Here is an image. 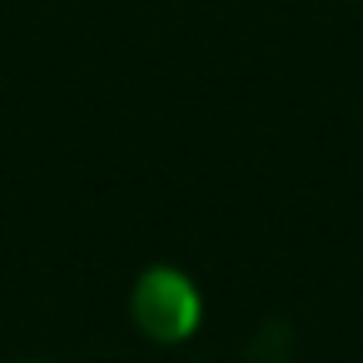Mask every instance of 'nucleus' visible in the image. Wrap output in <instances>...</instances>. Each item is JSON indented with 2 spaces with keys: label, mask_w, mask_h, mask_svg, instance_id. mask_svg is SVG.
I'll return each instance as SVG.
<instances>
[{
  "label": "nucleus",
  "mask_w": 363,
  "mask_h": 363,
  "mask_svg": "<svg viewBox=\"0 0 363 363\" xmlns=\"http://www.w3.org/2000/svg\"><path fill=\"white\" fill-rule=\"evenodd\" d=\"M130 318L150 343H184L204 318L199 284L174 264H150L130 289Z\"/></svg>",
  "instance_id": "obj_1"
},
{
  "label": "nucleus",
  "mask_w": 363,
  "mask_h": 363,
  "mask_svg": "<svg viewBox=\"0 0 363 363\" xmlns=\"http://www.w3.org/2000/svg\"><path fill=\"white\" fill-rule=\"evenodd\" d=\"M21 363H30V358H21Z\"/></svg>",
  "instance_id": "obj_2"
}]
</instances>
